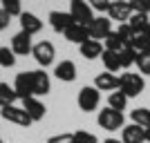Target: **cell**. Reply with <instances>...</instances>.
Instances as JSON below:
<instances>
[{
    "mask_svg": "<svg viewBox=\"0 0 150 143\" xmlns=\"http://www.w3.org/2000/svg\"><path fill=\"white\" fill-rule=\"evenodd\" d=\"M0 65L2 67H13L16 65V54L11 51V47H0Z\"/></svg>",
    "mask_w": 150,
    "mask_h": 143,
    "instance_id": "cell-29",
    "label": "cell"
},
{
    "mask_svg": "<svg viewBox=\"0 0 150 143\" xmlns=\"http://www.w3.org/2000/svg\"><path fill=\"white\" fill-rule=\"evenodd\" d=\"M50 25L54 31L65 34V29H69L74 25V18H72L69 11H50Z\"/></svg>",
    "mask_w": 150,
    "mask_h": 143,
    "instance_id": "cell-10",
    "label": "cell"
},
{
    "mask_svg": "<svg viewBox=\"0 0 150 143\" xmlns=\"http://www.w3.org/2000/svg\"><path fill=\"white\" fill-rule=\"evenodd\" d=\"M128 25L132 27V31H134V34H141V31H148L150 18H148V13H137V11H132L130 20H128Z\"/></svg>",
    "mask_w": 150,
    "mask_h": 143,
    "instance_id": "cell-20",
    "label": "cell"
},
{
    "mask_svg": "<svg viewBox=\"0 0 150 143\" xmlns=\"http://www.w3.org/2000/svg\"><path fill=\"white\" fill-rule=\"evenodd\" d=\"M101 61H103V67H105V72H110V74H114V72H119L121 69V61H119V54L117 51H103V56H101Z\"/></svg>",
    "mask_w": 150,
    "mask_h": 143,
    "instance_id": "cell-22",
    "label": "cell"
},
{
    "mask_svg": "<svg viewBox=\"0 0 150 143\" xmlns=\"http://www.w3.org/2000/svg\"><path fill=\"white\" fill-rule=\"evenodd\" d=\"M31 81H34V96L50 94L52 83H50V74H45V69H34L31 72Z\"/></svg>",
    "mask_w": 150,
    "mask_h": 143,
    "instance_id": "cell-11",
    "label": "cell"
},
{
    "mask_svg": "<svg viewBox=\"0 0 150 143\" xmlns=\"http://www.w3.org/2000/svg\"><path fill=\"white\" fill-rule=\"evenodd\" d=\"M146 143H150V128L146 130Z\"/></svg>",
    "mask_w": 150,
    "mask_h": 143,
    "instance_id": "cell-38",
    "label": "cell"
},
{
    "mask_svg": "<svg viewBox=\"0 0 150 143\" xmlns=\"http://www.w3.org/2000/svg\"><path fill=\"white\" fill-rule=\"evenodd\" d=\"M146 81L141 74H132V72H123L119 76V92H123L128 99H134L144 92Z\"/></svg>",
    "mask_w": 150,
    "mask_h": 143,
    "instance_id": "cell-1",
    "label": "cell"
},
{
    "mask_svg": "<svg viewBox=\"0 0 150 143\" xmlns=\"http://www.w3.org/2000/svg\"><path fill=\"white\" fill-rule=\"evenodd\" d=\"M148 31H150V27H148Z\"/></svg>",
    "mask_w": 150,
    "mask_h": 143,
    "instance_id": "cell-40",
    "label": "cell"
},
{
    "mask_svg": "<svg viewBox=\"0 0 150 143\" xmlns=\"http://www.w3.org/2000/svg\"><path fill=\"white\" fill-rule=\"evenodd\" d=\"M13 89H16V94H18V99H29V96H34V81H31V72H20V74H16Z\"/></svg>",
    "mask_w": 150,
    "mask_h": 143,
    "instance_id": "cell-9",
    "label": "cell"
},
{
    "mask_svg": "<svg viewBox=\"0 0 150 143\" xmlns=\"http://www.w3.org/2000/svg\"><path fill=\"white\" fill-rule=\"evenodd\" d=\"M117 34H119V38L123 40L125 45H130V43H132V38H134V31H132V27L128 25V23H123V25L117 27Z\"/></svg>",
    "mask_w": 150,
    "mask_h": 143,
    "instance_id": "cell-31",
    "label": "cell"
},
{
    "mask_svg": "<svg viewBox=\"0 0 150 143\" xmlns=\"http://www.w3.org/2000/svg\"><path fill=\"white\" fill-rule=\"evenodd\" d=\"M54 76H56L58 81H65V83H72L76 78V65L72 61H63L56 65L54 69Z\"/></svg>",
    "mask_w": 150,
    "mask_h": 143,
    "instance_id": "cell-19",
    "label": "cell"
},
{
    "mask_svg": "<svg viewBox=\"0 0 150 143\" xmlns=\"http://www.w3.org/2000/svg\"><path fill=\"white\" fill-rule=\"evenodd\" d=\"M119 61H121V69H128L130 65H134V63H137V51L132 49L130 45H125L123 49L119 51Z\"/></svg>",
    "mask_w": 150,
    "mask_h": 143,
    "instance_id": "cell-26",
    "label": "cell"
},
{
    "mask_svg": "<svg viewBox=\"0 0 150 143\" xmlns=\"http://www.w3.org/2000/svg\"><path fill=\"white\" fill-rule=\"evenodd\" d=\"M79 49H81V56L88 58V61H96V58L103 56V51H105V47H103V43H99V40H85L83 45H79Z\"/></svg>",
    "mask_w": 150,
    "mask_h": 143,
    "instance_id": "cell-17",
    "label": "cell"
},
{
    "mask_svg": "<svg viewBox=\"0 0 150 143\" xmlns=\"http://www.w3.org/2000/svg\"><path fill=\"white\" fill-rule=\"evenodd\" d=\"M31 36L29 34H25V31H18L16 36L11 38V51L13 54H18V56H27V54H31Z\"/></svg>",
    "mask_w": 150,
    "mask_h": 143,
    "instance_id": "cell-15",
    "label": "cell"
},
{
    "mask_svg": "<svg viewBox=\"0 0 150 143\" xmlns=\"http://www.w3.org/2000/svg\"><path fill=\"white\" fill-rule=\"evenodd\" d=\"M130 47L137 54H141V51H150V31H141V34H134V38H132Z\"/></svg>",
    "mask_w": 150,
    "mask_h": 143,
    "instance_id": "cell-24",
    "label": "cell"
},
{
    "mask_svg": "<svg viewBox=\"0 0 150 143\" xmlns=\"http://www.w3.org/2000/svg\"><path fill=\"white\" fill-rule=\"evenodd\" d=\"M23 110H25L27 114H29L31 121H40V118H45V114H47V107L40 103V101L36 99V96H29V99H23Z\"/></svg>",
    "mask_w": 150,
    "mask_h": 143,
    "instance_id": "cell-13",
    "label": "cell"
},
{
    "mask_svg": "<svg viewBox=\"0 0 150 143\" xmlns=\"http://www.w3.org/2000/svg\"><path fill=\"white\" fill-rule=\"evenodd\" d=\"M130 16H132V7H130L128 0H112L110 7H108V18H110V20H117L119 25L128 23Z\"/></svg>",
    "mask_w": 150,
    "mask_h": 143,
    "instance_id": "cell-7",
    "label": "cell"
},
{
    "mask_svg": "<svg viewBox=\"0 0 150 143\" xmlns=\"http://www.w3.org/2000/svg\"><path fill=\"white\" fill-rule=\"evenodd\" d=\"M0 143H2V139H0Z\"/></svg>",
    "mask_w": 150,
    "mask_h": 143,
    "instance_id": "cell-39",
    "label": "cell"
},
{
    "mask_svg": "<svg viewBox=\"0 0 150 143\" xmlns=\"http://www.w3.org/2000/svg\"><path fill=\"white\" fill-rule=\"evenodd\" d=\"M9 23H11V16H9L5 9H0V31L7 29V27H9Z\"/></svg>",
    "mask_w": 150,
    "mask_h": 143,
    "instance_id": "cell-36",
    "label": "cell"
},
{
    "mask_svg": "<svg viewBox=\"0 0 150 143\" xmlns=\"http://www.w3.org/2000/svg\"><path fill=\"white\" fill-rule=\"evenodd\" d=\"M103 143H123L121 139H114V137H108V139H103Z\"/></svg>",
    "mask_w": 150,
    "mask_h": 143,
    "instance_id": "cell-37",
    "label": "cell"
},
{
    "mask_svg": "<svg viewBox=\"0 0 150 143\" xmlns=\"http://www.w3.org/2000/svg\"><path fill=\"white\" fill-rule=\"evenodd\" d=\"M74 139H76V143H99V139L94 137L92 132H88V130H76Z\"/></svg>",
    "mask_w": 150,
    "mask_h": 143,
    "instance_id": "cell-32",
    "label": "cell"
},
{
    "mask_svg": "<svg viewBox=\"0 0 150 143\" xmlns=\"http://www.w3.org/2000/svg\"><path fill=\"white\" fill-rule=\"evenodd\" d=\"M69 13H72L74 23L85 25V27H88L90 23L96 18V16H94V11H92V7L88 5V0H72V2H69Z\"/></svg>",
    "mask_w": 150,
    "mask_h": 143,
    "instance_id": "cell-3",
    "label": "cell"
},
{
    "mask_svg": "<svg viewBox=\"0 0 150 143\" xmlns=\"http://www.w3.org/2000/svg\"><path fill=\"white\" fill-rule=\"evenodd\" d=\"M103 43H105L103 47H105L108 51H117V54H119V51L125 47V43L119 38V34H117V31H112V34H110V36H108L105 40H103Z\"/></svg>",
    "mask_w": 150,
    "mask_h": 143,
    "instance_id": "cell-27",
    "label": "cell"
},
{
    "mask_svg": "<svg viewBox=\"0 0 150 143\" xmlns=\"http://www.w3.org/2000/svg\"><path fill=\"white\" fill-rule=\"evenodd\" d=\"M47 143H76V139H74V132L72 134H54V137L47 139Z\"/></svg>",
    "mask_w": 150,
    "mask_h": 143,
    "instance_id": "cell-34",
    "label": "cell"
},
{
    "mask_svg": "<svg viewBox=\"0 0 150 143\" xmlns=\"http://www.w3.org/2000/svg\"><path fill=\"white\" fill-rule=\"evenodd\" d=\"M132 11L137 13H150V0H128Z\"/></svg>",
    "mask_w": 150,
    "mask_h": 143,
    "instance_id": "cell-33",
    "label": "cell"
},
{
    "mask_svg": "<svg viewBox=\"0 0 150 143\" xmlns=\"http://www.w3.org/2000/svg\"><path fill=\"white\" fill-rule=\"evenodd\" d=\"M121 141L123 143H146V130L141 125H123V130H121Z\"/></svg>",
    "mask_w": 150,
    "mask_h": 143,
    "instance_id": "cell-16",
    "label": "cell"
},
{
    "mask_svg": "<svg viewBox=\"0 0 150 143\" xmlns=\"http://www.w3.org/2000/svg\"><path fill=\"white\" fill-rule=\"evenodd\" d=\"M94 87H96L99 92H117V89H119V76L110 74V72L96 74V78H94Z\"/></svg>",
    "mask_w": 150,
    "mask_h": 143,
    "instance_id": "cell-12",
    "label": "cell"
},
{
    "mask_svg": "<svg viewBox=\"0 0 150 143\" xmlns=\"http://www.w3.org/2000/svg\"><path fill=\"white\" fill-rule=\"evenodd\" d=\"M18 99V94L13 89V85L9 83H0V107H7V105H13V101Z\"/></svg>",
    "mask_w": 150,
    "mask_h": 143,
    "instance_id": "cell-23",
    "label": "cell"
},
{
    "mask_svg": "<svg viewBox=\"0 0 150 143\" xmlns=\"http://www.w3.org/2000/svg\"><path fill=\"white\" fill-rule=\"evenodd\" d=\"M130 121L134 125H141L144 130L150 128V110L148 107H137V110H132L130 112Z\"/></svg>",
    "mask_w": 150,
    "mask_h": 143,
    "instance_id": "cell-21",
    "label": "cell"
},
{
    "mask_svg": "<svg viewBox=\"0 0 150 143\" xmlns=\"http://www.w3.org/2000/svg\"><path fill=\"white\" fill-rule=\"evenodd\" d=\"M43 29V20L38 18L36 13H29V11H23L20 13V31H25L29 36L38 34V31Z\"/></svg>",
    "mask_w": 150,
    "mask_h": 143,
    "instance_id": "cell-14",
    "label": "cell"
},
{
    "mask_svg": "<svg viewBox=\"0 0 150 143\" xmlns=\"http://www.w3.org/2000/svg\"><path fill=\"white\" fill-rule=\"evenodd\" d=\"M2 2V9H5L9 16H18L20 18V13H23V5H20V0H0Z\"/></svg>",
    "mask_w": 150,
    "mask_h": 143,
    "instance_id": "cell-28",
    "label": "cell"
},
{
    "mask_svg": "<svg viewBox=\"0 0 150 143\" xmlns=\"http://www.w3.org/2000/svg\"><path fill=\"white\" fill-rule=\"evenodd\" d=\"M112 0H88V5L92 7V11H108V7H110Z\"/></svg>",
    "mask_w": 150,
    "mask_h": 143,
    "instance_id": "cell-35",
    "label": "cell"
},
{
    "mask_svg": "<svg viewBox=\"0 0 150 143\" xmlns=\"http://www.w3.org/2000/svg\"><path fill=\"white\" fill-rule=\"evenodd\" d=\"M101 103V92L96 87L92 85H85L81 87V92H79V107H81L83 112H94Z\"/></svg>",
    "mask_w": 150,
    "mask_h": 143,
    "instance_id": "cell-4",
    "label": "cell"
},
{
    "mask_svg": "<svg viewBox=\"0 0 150 143\" xmlns=\"http://www.w3.org/2000/svg\"><path fill=\"white\" fill-rule=\"evenodd\" d=\"M125 105H128V96H125L123 92H110V96H108V107H112V110H117V112H123Z\"/></svg>",
    "mask_w": 150,
    "mask_h": 143,
    "instance_id": "cell-25",
    "label": "cell"
},
{
    "mask_svg": "<svg viewBox=\"0 0 150 143\" xmlns=\"http://www.w3.org/2000/svg\"><path fill=\"white\" fill-rule=\"evenodd\" d=\"M96 123H99V128H103V130H108V132H117V130H123L125 116H123V112H117L112 107H103L99 112Z\"/></svg>",
    "mask_w": 150,
    "mask_h": 143,
    "instance_id": "cell-2",
    "label": "cell"
},
{
    "mask_svg": "<svg viewBox=\"0 0 150 143\" xmlns=\"http://www.w3.org/2000/svg\"><path fill=\"white\" fill-rule=\"evenodd\" d=\"M0 116L5 121H11V123L20 125V128H27L31 125L34 121L29 118V114L23 110V107H16V105H7V107H0Z\"/></svg>",
    "mask_w": 150,
    "mask_h": 143,
    "instance_id": "cell-8",
    "label": "cell"
},
{
    "mask_svg": "<svg viewBox=\"0 0 150 143\" xmlns=\"http://www.w3.org/2000/svg\"><path fill=\"white\" fill-rule=\"evenodd\" d=\"M88 31H90V38L92 40H105L110 34H112V20L108 18V16H96L88 25Z\"/></svg>",
    "mask_w": 150,
    "mask_h": 143,
    "instance_id": "cell-5",
    "label": "cell"
},
{
    "mask_svg": "<svg viewBox=\"0 0 150 143\" xmlns=\"http://www.w3.org/2000/svg\"><path fill=\"white\" fill-rule=\"evenodd\" d=\"M137 67H139L141 74L150 76V51H141V54H137Z\"/></svg>",
    "mask_w": 150,
    "mask_h": 143,
    "instance_id": "cell-30",
    "label": "cell"
},
{
    "mask_svg": "<svg viewBox=\"0 0 150 143\" xmlns=\"http://www.w3.org/2000/svg\"><path fill=\"white\" fill-rule=\"evenodd\" d=\"M31 56L36 58V63L40 65V67H47V65L54 63L56 49H54V45H52L50 40H40V43H36L34 47H31Z\"/></svg>",
    "mask_w": 150,
    "mask_h": 143,
    "instance_id": "cell-6",
    "label": "cell"
},
{
    "mask_svg": "<svg viewBox=\"0 0 150 143\" xmlns=\"http://www.w3.org/2000/svg\"><path fill=\"white\" fill-rule=\"evenodd\" d=\"M63 36L67 38L69 43L83 45L85 40H90V31H88V27H85V25H79V23H74L69 29H65V34H63Z\"/></svg>",
    "mask_w": 150,
    "mask_h": 143,
    "instance_id": "cell-18",
    "label": "cell"
}]
</instances>
